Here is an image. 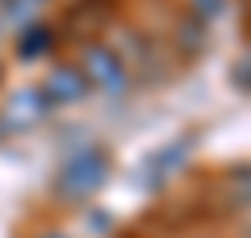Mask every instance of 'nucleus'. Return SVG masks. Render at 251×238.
<instances>
[{
	"label": "nucleus",
	"mask_w": 251,
	"mask_h": 238,
	"mask_svg": "<svg viewBox=\"0 0 251 238\" xmlns=\"http://www.w3.org/2000/svg\"><path fill=\"white\" fill-rule=\"evenodd\" d=\"M113 180V150L100 146V142H84L72 155L59 163L50 180V201L72 209V205H88L92 196H100Z\"/></svg>",
	"instance_id": "1"
},
{
	"label": "nucleus",
	"mask_w": 251,
	"mask_h": 238,
	"mask_svg": "<svg viewBox=\"0 0 251 238\" xmlns=\"http://www.w3.org/2000/svg\"><path fill=\"white\" fill-rule=\"evenodd\" d=\"M75 67L84 71L88 88L100 92V96H122V92H130V84H134L126 59L117 54L113 42H105V38L80 42V50H75Z\"/></svg>",
	"instance_id": "2"
},
{
	"label": "nucleus",
	"mask_w": 251,
	"mask_h": 238,
	"mask_svg": "<svg viewBox=\"0 0 251 238\" xmlns=\"http://www.w3.org/2000/svg\"><path fill=\"white\" fill-rule=\"evenodd\" d=\"M197 142H201V134H197V130H188V134L168 138L163 146H155L151 155L143 159V167H138L134 184L143 188V192H159V188H168V180H176L180 171L188 167V159H193Z\"/></svg>",
	"instance_id": "3"
},
{
	"label": "nucleus",
	"mask_w": 251,
	"mask_h": 238,
	"mask_svg": "<svg viewBox=\"0 0 251 238\" xmlns=\"http://www.w3.org/2000/svg\"><path fill=\"white\" fill-rule=\"evenodd\" d=\"M50 113H54V109L46 105V96H42L38 84H21V88H13L9 96L0 100V142L38 130Z\"/></svg>",
	"instance_id": "4"
},
{
	"label": "nucleus",
	"mask_w": 251,
	"mask_h": 238,
	"mask_svg": "<svg viewBox=\"0 0 251 238\" xmlns=\"http://www.w3.org/2000/svg\"><path fill=\"white\" fill-rule=\"evenodd\" d=\"M117 9H122V0H72L67 9H63V21H59V38L63 42H92L100 38L109 25H113Z\"/></svg>",
	"instance_id": "5"
},
{
	"label": "nucleus",
	"mask_w": 251,
	"mask_h": 238,
	"mask_svg": "<svg viewBox=\"0 0 251 238\" xmlns=\"http://www.w3.org/2000/svg\"><path fill=\"white\" fill-rule=\"evenodd\" d=\"M38 88H42V96H46L50 109H75V105H84L92 96V88H88V79H84V71L75 67V59L50 63V71L38 79Z\"/></svg>",
	"instance_id": "6"
},
{
	"label": "nucleus",
	"mask_w": 251,
	"mask_h": 238,
	"mask_svg": "<svg viewBox=\"0 0 251 238\" xmlns=\"http://www.w3.org/2000/svg\"><path fill=\"white\" fill-rule=\"evenodd\" d=\"M214 205L222 213H251V163H230L218 176Z\"/></svg>",
	"instance_id": "7"
},
{
	"label": "nucleus",
	"mask_w": 251,
	"mask_h": 238,
	"mask_svg": "<svg viewBox=\"0 0 251 238\" xmlns=\"http://www.w3.org/2000/svg\"><path fill=\"white\" fill-rule=\"evenodd\" d=\"M59 46H63L59 25H50V21H34V25L17 29V38H13V54H17L21 63H42V59H50Z\"/></svg>",
	"instance_id": "8"
},
{
	"label": "nucleus",
	"mask_w": 251,
	"mask_h": 238,
	"mask_svg": "<svg viewBox=\"0 0 251 238\" xmlns=\"http://www.w3.org/2000/svg\"><path fill=\"white\" fill-rule=\"evenodd\" d=\"M168 46H172V50H176L184 63L201 59V54L209 50V25H205V21H197V17H188V13H180L176 25H172Z\"/></svg>",
	"instance_id": "9"
},
{
	"label": "nucleus",
	"mask_w": 251,
	"mask_h": 238,
	"mask_svg": "<svg viewBox=\"0 0 251 238\" xmlns=\"http://www.w3.org/2000/svg\"><path fill=\"white\" fill-rule=\"evenodd\" d=\"M54 0H4L0 4V25L9 29H25L34 21H46V9H50Z\"/></svg>",
	"instance_id": "10"
},
{
	"label": "nucleus",
	"mask_w": 251,
	"mask_h": 238,
	"mask_svg": "<svg viewBox=\"0 0 251 238\" xmlns=\"http://www.w3.org/2000/svg\"><path fill=\"white\" fill-rule=\"evenodd\" d=\"M226 9H230V0H184V13H188V17H197V21H205V25L222 21Z\"/></svg>",
	"instance_id": "11"
},
{
	"label": "nucleus",
	"mask_w": 251,
	"mask_h": 238,
	"mask_svg": "<svg viewBox=\"0 0 251 238\" xmlns=\"http://www.w3.org/2000/svg\"><path fill=\"white\" fill-rule=\"evenodd\" d=\"M230 88H239V92H251V46L239 54V59L230 63Z\"/></svg>",
	"instance_id": "12"
},
{
	"label": "nucleus",
	"mask_w": 251,
	"mask_h": 238,
	"mask_svg": "<svg viewBox=\"0 0 251 238\" xmlns=\"http://www.w3.org/2000/svg\"><path fill=\"white\" fill-rule=\"evenodd\" d=\"M113 226H117V217H113L109 209H97V205L88 209V230H92V234L109 238V234H113Z\"/></svg>",
	"instance_id": "13"
},
{
	"label": "nucleus",
	"mask_w": 251,
	"mask_h": 238,
	"mask_svg": "<svg viewBox=\"0 0 251 238\" xmlns=\"http://www.w3.org/2000/svg\"><path fill=\"white\" fill-rule=\"evenodd\" d=\"M34 238H75V234H67V230H59V226H50V230H38Z\"/></svg>",
	"instance_id": "14"
},
{
	"label": "nucleus",
	"mask_w": 251,
	"mask_h": 238,
	"mask_svg": "<svg viewBox=\"0 0 251 238\" xmlns=\"http://www.w3.org/2000/svg\"><path fill=\"white\" fill-rule=\"evenodd\" d=\"M0 88H4V63H0Z\"/></svg>",
	"instance_id": "15"
},
{
	"label": "nucleus",
	"mask_w": 251,
	"mask_h": 238,
	"mask_svg": "<svg viewBox=\"0 0 251 238\" xmlns=\"http://www.w3.org/2000/svg\"><path fill=\"white\" fill-rule=\"evenodd\" d=\"M0 4H4V0H0Z\"/></svg>",
	"instance_id": "16"
},
{
	"label": "nucleus",
	"mask_w": 251,
	"mask_h": 238,
	"mask_svg": "<svg viewBox=\"0 0 251 238\" xmlns=\"http://www.w3.org/2000/svg\"><path fill=\"white\" fill-rule=\"evenodd\" d=\"M247 238H251V234H247Z\"/></svg>",
	"instance_id": "17"
}]
</instances>
